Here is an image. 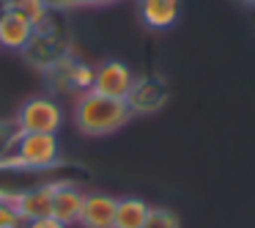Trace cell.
Masks as SVG:
<instances>
[{
    "instance_id": "6da1fadb",
    "label": "cell",
    "mask_w": 255,
    "mask_h": 228,
    "mask_svg": "<svg viewBox=\"0 0 255 228\" xmlns=\"http://www.w3.org/2000/svg\"><path fill=\"white\" fill-rule=\"evenodd\" d=\"M129 118H132V110L127 99H113L96 91H83L74 105V124L88 138H105V135L118 132L129 124Z\"/></svg>"
},
{
    "instance_id": "7a4b0ae2",
    "label": "cell",
    "mask_w": 255,
    "mask_h": 228,
    "mask_svg": "<svg viewBox=\"0 0 255 228\" xmlns=\"http://www.w3.org/2000/svg\"><path fill=\"white\" fill-rule=\"evenodd\" d=\"M61 157L58 135L50 132H22L11 154L0 157V168H50Z\"/></svg>"
},
{
    "instance_id": "3957f363",
    "label": "cell",
    "mask_w": 255,
    "mask_h": 228,
    "mask_svg": "<svg viewBox=\"0 0 255 228\" xmlns=\"http://www.w3.org/2000/svg\"><path fill=\"white\" fill-rule=\"evenodd\" d=\"M17 127L22 132H50L58 135L63 127V110L55 99L50 96H33L17 110Z\"/></svg>"
},
{
    "instance_id": "277c9868",
    "label": "cell",
    "mask_w": 255,
    "mask_h": 228,
    "mask_svg": "<svg viewBox=\"0 0 255 228\" xmlns=\"http://www.w3.org/2000/svg\"><path fill=\"white\" fill-rule=\"evenodd\" d=\"M134 72L129 63L124 61H105L99 66H94V88L96 94L113 96V99H127L129 91L134 85Z\"/></svg>"
},
{
    "instance_id": "5b68a950",
    "label": "cell",
    "mask_w": 255,
    "mask_h": 228,
    "mask_svg": "<svg viewBox=\"0 0 255 228\" xmlns=\"http://www.w3.org/2000/svg\"><path fill=\"white\" fill-rule=\"evenodd\" d=\"M165 102H167V88L156 77H137L127 96V105L132 110V116L134 113H156Z\"/></svg>"
},
{
    "instance_id": "8992f818",
    "label": "cell",
    "mask_w": 255,
    "mask_h": 228,
    "mask_svg": "<svg viewBox=\"0 0 255 228\" xmlns=\"http://www.w3.org/2000/svg\"><path fill=\"white\" fill-rule=\"evenodd\" d=\"M83 201H85V193L77 187V184H72V182H52V217L61 220L66 228L80 220Z\"/></svg>"
},
{
    "instance_id": "52a82bcc",
    "label": "cell",
    "mask_w": 255,
    "mask_h": 228,
    "mask_svg": "<svg viewBox=\"0 0 255 228\" xmlns=\"http://www.w3.org/2000/svg\"><path fill=\"white\" fill-rule=\"evenodd\" d=\"M116 204L118 198L105 193H91L83 201V212H80V226L83 228H113L116 220Z\"/></svg>"
},
{
    "instance_id": "ba28073f",
    "label": "cell",
    "mask_w": 255,
    "mask_h": 228,
    "mask_svg": "<svg viewBox=\"0 0 255 228\" xmlns=\"http://www.w3.org/2000/svg\"><path fill=\"white\" fill-rule=\"evenodd\" d=\"M36 36V25L28 17H22L19 11H8L0 17V47L6 50H25L30 44V39Z\"/></svg>"
},
{
    "instance_id": "9c48e42d",
    "label": "cell",
    "mask_w": 255,
    "mask_h": 228,
    "mask_svg": "<svg viewBox=\"0 0 255 228\" xmlns=\"http://www.w3.org/2000/svg\"><path fill=\"white\" fill-rule=\"evenodd\" d=\"M137 11L145 28L151 30H167L178 22L181 0H137Z\"/></svg>"
},
{
    "instance_id": "30bf717a",
    "label": "cell",
    "mask_w": 255,
    "mask_h": 228,
    "mask_svg": "<svg viewBox=\"0 0 255 228\" xmlns=\"http://www.w3.org/2000/svg\"><path fill=\"white\" fill-rule=\"evenodd\" d=\"M17 212L25 220H41L52 217V184H39L33 190H25L17 195Z\"/></svg>"
},
{
    "instance_id": "8fae6325",
    "label": "cell",
    "mask_w": 255,
    "mask_h": 228,
    "mask_svg": "<svg viewBox=\"0 0 255 228\" xmlns=\"http://www.w3.org/2000/svg\"><path fill=\"white\" fill-rule=\"evenodd\" d=\"M148 212H151V206L145 204L143 198H134V195H129V198H118L113 228H143Z\"/></svg>"
},
{
    "instance_id": "7c38bea8",
    "label": "cell",
    "mask_w": 255,
    "mask_h": 228,
    "mask_svg": "<svg viewBox=\"0 0 255 228\" xmlns=\"http://www.w3.org/2000/svg\"><path fill=\"white\" fill-rule=\"evenodd\" d=\"M14 11L28 17L36 28H41V22H47V17H50V3L47 0H17L14 3Z\"/></svg>"
},
{
    "instance_id": "4fadbf2b",
    "label": "cell",
    "mask_w": 255,
    "mask_h": 228,
    "mask_svg": "<svg viewBox=\"0 0 255 228\" xmlns=\"http://www.w3.org/2000/svg\"><path fill=\"white\" fill-rule=\"evenodd\" d=\"M143 228H181V220L173 209H165V206H151L148 217H145Z\"/></svg>"
},
{
    "instance_id": "5bb4252c",
    "label": "cell",
    "mask_w": 255,
    "mask_h": 228,
    "mask_svg": "<svg viewBox=\"0 0 255 228\" xmlns=\"http://www.w3.org/2000/svg\"><path fill=\"white\" fill-rule=\"evenodd\" d=\"M47 3L58 8H85V6H110L118 0H47Z\"/></svg>"
},
{
    "instance_id": "9a60e30c",
    "label": "cell",
    "mask_w": 255,
    "mask_h": 228,
    "mask_svg": "<svg viewBox=\"0 0 255 228\" xmlns=\"http://www.w3.org/2000/svg\"><path fill=\"white\" fill-rule=\"evenodd\" d=\"M25 228H66V226L61 220H55V217H41V220H28Z\"/></svg>"
},
{
    "instance_id": "2e32d148",
    "label": "cell",
    "mask_w": 255,
    "mask_h": 228,
    "mask_svg": "<svg viewBox=\"0 0 255 228\" xmlns=\"http://www.w3.org/2000/svg\"><path fill=\"white\" fill-rule=\"evenodd\" d=\"M8 11H11V3H8V0H0V17L8 14Z\"/></svg>"
},
{
    "instance_id": "e0dca14e",
    "label": "cell",
    "mask_w": 255,
    "mask_h": 228,
    "mask_svg": "<svg viewBox=\"0 0 255 228\" xmlns=\"http://www.w3.org/2000/svg\"><path fill=\"white\" fill-rule=\"evenodd\" d=\"M8 3H11V8H14V3H17V0H8Z\"/></svg>"
},
{
    "instance_id": "ac0fdd59",
    "label": "cell",
    "mask_w": 255,
    "mask_h": 228,
    "mask_svg": "<svg viewBox=\"0 0 255 228\" xmlns=\"http://www.w3.org/2000/svg\"><path fill=\"white\" fill-rule=\"evenodd\" d=\"M247 3H255V0H247Z\"/></svg>"
}]
</instances>
